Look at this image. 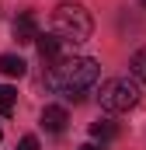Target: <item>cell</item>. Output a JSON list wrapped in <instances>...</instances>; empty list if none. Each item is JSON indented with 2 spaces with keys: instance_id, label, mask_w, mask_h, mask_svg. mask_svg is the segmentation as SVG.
Wrapping results in <instances>:
<instances>
[{
  "instance_id": "cell-7",
  "label": "cell",
  "mask_w": 146,
  "mask_h": 150,
  "mask_svg": "<svg viewBox=\"0 0 146 150\" xmlns=\"http://www.w3.org/2000/svg\"><path fill=\"white\" fill-rule=\"evenodd\" d=\"M25 70H28V63L21 59V56H0V74L4 77H25Z\"/></svg>"
},
{
  "instance_id": "cell-11",
  "label": "cell",
  "mask_w": 146,
  "mask_h": 150,
  "mask_svg": "<svg viewBox=\"0 0 146 150\" xmlns=\"http://www.w3.org/2000/svg\"><path fill=\"white\" fill-rule=\"evenodd\" d=\"M18 150H38V140L35 136H25V140L18 143Z\"/></svg>"
},
{
  "instance_id": "cell-2",
  "label": "cell",
  "mask_w": 146,
  "mask_h": 150,
  "mask_svg": "<svg viewBox=\"0 0 146 150\" xmlns=\"http://www.w3.org/2000/svg\"><path fill=\"white\" fill-rule=\"evenodd\" d=\"M52 32L59 38H66L70 45H80L94 32V18L84 4H59L52 11Z\"/></svg>"
},
{
  "instance_id": "cell-1",
  "label": "cell",
  "mask_w": 146,
  "mask_h": 150,
  "mask_svg": "<svg viewBox=\"0 0 146 150\" xmlns=\"http://www.w3.org/2000/svg\"><path fill=\"white\" fill-rule=\"evenodd\" d=\"M98 80H101V63L91 56H70L56 67H45V87L59 91L70 101H80Z\"/></svg>"
},
{
  "instance_id": "cell-4",
  "label": "cell",
  "mask_w": 146,
  "mask_h": 150,
  "mask_svg": "<svg viewBox=\"0 0 146 150\" xmlns=\"http://www.w3.org/2000/svg\"><path fill=\"white\" fill-rule=\"evenodd\" d=\"M35 45H38V56L45 59V67H56V63H63V59L73 56V45L66 42V38H59L56 32H45V35L38 32Z\"/></svg>"
},
{
  "instance_id": "cell-6",
  "label": "cell",
  "mask_w": 146,
  "mask_h": 150,
  "mask_svg": "<svg viewBox=\"0 0 146 150\" xmlns=\"http://www.w3.org/2000/svg\"><path fill=\"white\" fill-rule=\"evenodd\" d=\"M66 122H70V115H66L63 105H45V108H42V129H49V133H63Z\"/></svg>"
},
{
  "instance_id": "cell-10",
  "label": "cell",
  "mask_w": 146,
  "mask_h": 150,
  "mask_svg": "<svg viewBox=\"0 0 146 150\" xmlns=\"http://www.w3.org/2000/svg\"><path fill=\"white\" fill-rule=\"evenodd\" d=\"M14 101H18V91L7 87V84H0V115H11V112H14Z\"/></svg>"
},
{
  "instance_id": "cell-13",
  "label": "cell",
  "mask_w": 146,
  "mask_h": 150,
  "mask_svg": "<svg viewBox=\"0 0 146 150\" xmlns=\"http://www.w3.org/2000/svg\"><path fill=\"white\" fill-rule=\"evenodd\" d=\"M0 136H4V133H0Z\"/></svg>"
},
{
  "instance_id": "cell-9",
  "label": "cell",
  "mask_w": 146,
  "mask_h": 150,
  "mask_svg": "<svg viewBox=\"0 0 146 150\" xmlns=\"http://www.w3.org/2000/svg\"><path fill=\"white\" fill-rule=\"evenodd\" d=\"M129 67H132V80H139V84H146V45L132 52V63H129Z\"/></svg>"
},
{
  "instance_id": "cell-12",
  "label": "cell",
  "mask_w": 146,
  "mask_h": 150,
  "mask_svg": "<svg viewBox=\"0 0 146 150\" xmlns=\"http://www.w3.org/2000/svg\"><path fill=\"white\" fill-rule=\"evenodd\" d=\"M77 150H101V147H94V143H84V147H77Z\"/></svg>"
},
{
  "instance_id": "cell-8",
  "label": "cell",
  "mask_w": 146,
  "mask_h": 150,
  "mask_svg": "<svg viewBox=\"0 0 146 150\" xmlns=\"http://www.w3.org/2000/svg\"><path fill=\"white\" fill-rule=\"evenodd\" d=\"M91 136L101 140V143H105V140H115V136H118V126L108 122V119H98V122H91Z\"/></svg>"
},
{
  "instance_id": "cell-14",
  "label": "cell",
  "mask_w": 146,
  "mask_h": 150,
  "mask_svg": "<svg viewBox=\"0 0 146 150\" xmlns=\"http://www.w3.org/2000/svg\"><path fill=\"white\" fill-rule=\"evenodd\" d=\"M143 4H146V0H143Z\"/></svg>"
},
{
  "instance_id": "cell-5",
  "label": "cell",
  "mask_w": 146,
  "mask_h": 150,
  "mask_svg": "<svg viewBox=\"0 0 146 150\" xmlns=\"http://www.w3.org/2000/svg\"><path fill=\"white\" fill-rule=\"evenodd\" d=\"M14 38L21 42V45H32L38 38V21H35V14H18L14 18Z\"/></svg>"
},
{
  "instance_id": "cell-3",
  "label": "cell",
  "mask_w": 146,
  "mask_h": 150,
  "mask_svg": "<svg viewBox=\"0 0 146 150\" xmlns=\"http://www.w3.org/2000/svg\"><path fill=\"white\" fill-rule=\"evenodd\" d=\"M98 101L105 112H129L139 105V80H129V77H111L101 84L98 91Z\"/></svg>"
}]
</instances>
